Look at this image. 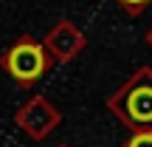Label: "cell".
I'll return each instance as SVG.
<instances>
[{
  "label": "cell",
  "mask_w": 152,
  "mask_h": 147,
  "mask_svg": "<svg viewBox=\"0 0 152 147\" xmlns=\"http://www.w3.org/2000/svg\"><path fill=\"white\" fill-rule=\"evenodd\" d=\"M124 147H152V130H138Z\"/></svg>",
  "instance_id": "obj_6"
},
{
  "label": "cell",
  "mask_w": 152,
  "mask_h": 147,
  "mask_svg": "<svg viewBox=\"0 0 152 147\" xmlns=\"http://www.w3.org/2000/svg\"><path fill=\"white\" fill-rule=\"evenodd\" d=\"M56 122H59L56 110L51 108V102H48V99H42V96H34L31 102L17 113V125H20L28 136H34V139L48 136L51 127H54Z\"/></svg>",
  "instance_id": "obj_4"
},
{
  "label": "cell",
  "mask_w": 152,
  "mask_h": 147,
  "mask_svg": "<svg viewBox=\"0 0 152 147\" xmlns=\"http://www.w3.org/2000/svg\"><path fill=\"white\" fill-rule=\"evenodd\" d=\"M147 45H149V48H152V28H149V31H147Z\"/></svg>",
  "instance_id": "obj_7"
},
{
  "label": "cell",
  "mask_w": 152,
  "mask_h": 147,
  "mask_svg": "<svg viewBox=\"0 0 152 147\" xmlns=\"http://www.w3.org/2000/svg\"><path fill=\"white\" fill-rule=\"evenodd\" d=\"M115 3H118L130 17H138V14H144V9H147L152 0H115Z\"/></svg>",
  "instance_id": "obj_5"
},
{
  "label": "cell",
  "mask_w": 152,
  "mask_h": 147,
  "mask_svg": "<svg viewBox=\"0 0 152 147\" xmlns=\"http://www.w3.org/2000/svg\"><path fill=\"white\" fill-rule=\"evenodd\" d=\"M107 105L132 130H152V68H138Z\"/></svg>",
  "instance_id": "obj_1"
},
{
  "label": "cell",
  "mask_w": 152,
  "mask_h": 147,
  "mask_svg": "<svg viewBox=\"0 0 152 147\" xmlns=\"http://www.w3.org/2000/svg\"><path fill=\"white\" fill-rule=\"evenodd\" d=\"M0 65H3V71L9 74L14 82H20L23 88H28V85H34L42 74L51 71L54 57H51L48 51H45V45L37 43L31 34H23V37L0 57Z\"/></svg>",
  "instance_id": "obj_2"
},
{
  "label": "cell",
  "mask_w": 152,
  "mask_h": 147,
  "mask_svg": "<svg viewBox=\"0 0 152 147\" xmlns=\"http://www.w3.org/2000/svg\"><path fill=\"white\" fill-rule=\"evenodd\" d=\"M85 43H87L85 34H82L71 20H59L42 40L45 51L54 57V62H71L73 57L85 48Z\"/></svg>",
  "instance_id": "obj_3"
}]
</instances>
